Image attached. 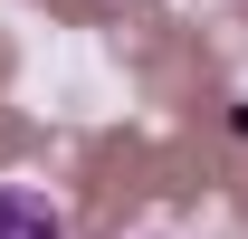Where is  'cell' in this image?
<instances>
[{"instance_id":"obj_1","label":"cell","mask_w":248,"mask_h":239,"mask_svg":"<svg viewBox=\"0 0 248 239\" xmlns=\"http://www.w3.org/2000/svg\"><path fill=\"white\" fill-rule=\"evenodd\" d=\"M0 239H67V220L38 182H0Z\"/></svg>"}]
</instances>
